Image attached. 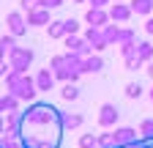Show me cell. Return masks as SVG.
<instances>
[{"instance_id":"obj_1","label":"cell","mask_w":153,"mask_h":148,"mask_svg":"<svg viewBox=\"0 0 153 148\" xmlns=\"http://www.w3.org/2000/svg\"><path fill=\"white\" fill-rule=\"evenodd\" d=\"M6 90L8 93H14L16 99H22V102H33L36 93H38V85H36V77H30L27 71H16V69H8L6 74Z\"/></svg>"},{"instance_id":"obj_2","label":"cell","mask_w":153,"mask_h":148,"mask_svg":"<svg viewBox=\"0 0 153 148\" xmlns=\"http://www.w3.org/2000/svg\"><path fill=\"white\" fill-rule=\"evenodd\" d=\"M49 69L55 71V77H57V80H63V82H76V80L82 77V71H79V69H74V66L66 61V52L55 55V58L49 61Z\"/></svg>"},{"instance_id":"obj_3","label":"cell","mask_w":153,"mask_h":148,"mask_svg":"<svg viewBox=\"0 0 153 148\" xmlns=\"http://www.w3.org/2000/svg\"><path fill=\"white\" fill-rule=\"evenodd\" d=\"M33 49L30 47H11L8 49V63H11V69H16V71H27L30 66H33Z\"/></svg>"},{"instance_id":"obj_4","label":"cell","mask_w":153,"mask_h":148,"mask_svg":"<svg viewBox=\"0 0 153 148\" xmlns=\"http://www.w3.org/2000/svg\"><path fill=\"white\" fill-rule=\"evenodd\" d=\"M6 28H8V33H14L16 39L19 36H25L27 33V16L22 14V11H11V14H6Z\"/></svg>"},{"instance_id":"obj_5","label":"cell","mask_w":153,"mask_h":148,"mask_svg":"<svg viewBox=\"0 0 153 148\" xmlns=\"http://www.w3.org/2000/svg\"><path fill=\"white\" fill-rule=\"evenodd\" d=\"M63 47H66V49H71V52L85 55V58H88L90 52H96V49L88 44V39H85V36H79V33H68L66 39H63Z\"/></svg>"},{"instance_id":"obj_6","label":"cell","mask_w":153,"mask_h":148,"mask_svg":"<svg viewBox=\"0 0 153 148\" xmlns=\"http://www.w3.org/2000/svg\"><path fill=\"white\" fill-rule=\"evenodd\" d=\"M85 39H88V44L96 49V52H101V49H107L109 47V39L104 36V28H96V25H88V30L82 33Z\"/></svg>"},{"instance_id":"obj_7","label":"cell","mask_w":153,"mask_h":148,"mask_svg":"<svg viewBox=\"0 0 153 148\" xmlns=\"http://www.w3.org/2000/svg\"><path fill=\"white\" fill-rule=\"evenodd\" d=\"M49 11H52V8H44V6H33V8L27 11V25H30V28H47V25L52 22Z\"/></svg>"},{"instance_id":"obj_8","label":"cell","mask_w":153,"mask_h":148,"mask_svg":"<svg viewBox=\"0 0 153 148\" xmlns=\"http://www.w3.org/2000/svg\"><path fill=\"white\" fill-rule=\"evenodd\" d=\"M109 16H112V22H128L131 16H134V8H131V3L115 0V3L109 6Z\"/></svg>"},{"instance_id":"obj_9","label":"cell","mask_w":153,"mask_h":148,"mask_svg":"<svg viewBox=\"0 0 153 148\" xmlns=\"http://www.w3.org/2000/svg\"><path fill=\"white\" fill-rule=\"evenodd\" d=\"M85 22H88V25H96V28H104L107 22H112L109 8H96V6H90V8L85 11Z\"/></svg>"},{"instance_id":"obj_10","label":"cell","mask_w":153,"mask_h":148,"mask_svg":"<svg viewBox=\"0 0 153 148\" xmlns=\"http://www.w3.org/2000/svg\"><path fill=\"white\" fill-rule=\"evenodd\" d=\"M118 115H120L118 107L109 104V102L99 107V123H101V126H115V123H118Z\"/></svg>"},{"instance_id":"obj_11","label":"cell","mask_w":153,"mask_h":148,"mask_svg":"<svg viewBox=\"0 0 153 148\" xmlns=\"http://www.w3.org/2000/svg\"><path fill=\"white\" fill-rule=\"evenodd\" d=\"M115 137H118V143L123 148H128V145H134V143L140 140V132L131 129V126H118V129H115Z\"/></svg>"},{"instance_id":"obj_12","label":"cell","mask_w":153,"mask_h":148,"mask_svg":"<svg viewBox=\"0 0 153 148\" xmlns=\"http://www.w3.org/2000/svg\"><path fill=\"white\" fill-rule=\"evenodd\" d=\"M55 71L52 69H38V74H36V85H38V90H52L55 88Z\"/></svg>"},{"instance_id":"obj_13","label":"cell","mask_w":153,"mask_h":148,"mask_svg":"<svg viewBox=\"0 0 153 148\" xmlns=\"http://www.w3.org/2000/svg\"><path fill=\"white\" fill-rule=\"evenodd\" d=\"M104 69V58L99 52H90L88 58H85V63H82V74H96V71H101Z\"/></svg>"},{"instance_id":"obj_14","label":"cell","mask_w":153,"mask_h":148,"mask_svg":"<svg viewBox=\"0 0 153 148\" xmlns=\"http://www.w3.org/2000/svg\"><path fill=\"white\" fill-rule=\"evenodd\" d=\"M19 102H22V99H16L14 93H8V90L0 96V107H3V113H19Z\"/></svg>"},{"instance_id":"obj_15","label":"cell","mask_w":153,"mask_h":148,"mask_svg":"<svg viewBox=\"0 0 153 148\" xmlns=\"http://www.w3.org/2000/svg\"><path fill=\"white\" fill-rule=\"evenodd\" d=\"M82 123L79 113H60V129H76Z\"/></svg>"},{"instance_id":"obj_16","label":"cell","mask_w":153,"mask_h":148,"mask_svg":"<svg viewBox=\"0 0 153 148\" xmlns=\"http://www.w3.org/2000/svg\"><path fill=\"white\" fill-rule=\"evenodd\" d=\"M25 121H22V115L19 113H6V132H11V135H19V126H22Z\"/></svg>"},{"instance_id":"obj_17","label":"cell","mask_w":153,"mask_h":148,"mask_svg":"<svg viewBox=\"0 0 153 148\" xmlns=\"http://www.w3.org/2000/svg\"><path fill=\"white\" fill-rule=\"evenodd\" d=\"M120 33H123V28L118 25V22H107L104 25V36H107V39H109V44H120Z\"/></svg>"},{"instance_id":"obj_18","label":"cell","mask_w":153,"mask_h":148,"mask_svg":"<svg viewBox=\"0 0 153 148\" xmlns=\"http://www.w3.org/2000/svg\"><path fill=\"white\" fill-rule=\"evenodd\" d=\"M131 8H134V14L150 16V14H153V0H131Z\"/></svg>"},{"instance_id":"obj_19","label":"cell","mask_w":153,"mask_h":148,"mask_svg":"<svg viewBox=\"0 0 153 148\" xmlns=\"http://www.w3.org/2000/svg\"><path fill=\"white\" fill-rule=\"evenodd\" d=\"M99 148H123V145L118 143L115 132H104V135H99Z\"/></svg>"},{"instance_id":"obj_20","label":"cell","mask_w":153,"mask_h":148,"mask_svg":"<svg viewBox=\"0 0 153 148\" xmlns=\"http://www.w3.org/2000/svg\"><path fill=\"white\" fill-rule=\"evenodd\" d=\"M47 30H49V39H63V36H66V25H63V19H52V22L47 25Z\"/></svg>"},{"instance_id":"obj_21","label":"cell","mask_w":153,"mask_h":148,"mask_svg":"<svg viewBox=\"0 0 153 148\" xmlns=\"http://www.w3.org/2000/svg\"><path fill=\"white\" fill-rule=\"evenodd\" d=\"M60 96H63L66 102L79 99V88H76V82H63V88H60Z\"/></svg>"},{"instance_id":"obj_22","label":"cell","mask_w":153,"mask_h":148,"mask_svg":"<svg viewBox=\"0 0 153 148\" xmlns=\"http://www.w3.org/2000/svg\"><path fill=\"white\" fill-rule=\"evenodd\" d=\"M137 52H140V58H142L145 63L153 61V44H150V41H140V44H137Z\"/></svg>"},{"instance_id":"obj_23","label":"cell","mask_w":153,"mask_h":148,"mask_svg":"<svg viewBox=\"0 0 153 148\" xmlns=\"http://www.w3.org/2000/svg\"><path fill=\"white\" fill-rule=\"evenodd\" d=\"M140 137L148 140V143L153 140V118H145V121L140 123Z\"/></svg>"},{"instance_id":"obj_24","label":"cell","mask_w":153,"mask_h":148,"mask_svg":"<svg viewBox=\"0 0 153 148\" xmlns=\"http://www.w3.org/2000/svg\"><path fill=\"white\" fill-rule=\"evenodd\" d=\"M137 44H140L137 39H134V41H123L120 44V55H123V58H134V55H140L137 52Z\"/></svg>"},{"instance_id":"obj_25","label":"cell","mask_w":153,"mask_h":148,"mask_svg":"<svg viewBox=\"0 0 153 148\" xmlns=\"http://www.w3.org/2000/svg\"><path fill=\"white\" fill-rule=\"evenodd\" d=\"M79 148H99V135H93V132L82 135L79 137Z\"/></svg>"},{"instance_id":"obj_26","label":"cell","mask_w":153,"mask_h":148,"mask_svg":"<svg viewBox=\"0 0 153 148\" xmlns=\"http://www.w3.org/2000/svg\"><path fill=\"white\" fill-rule=\"evenodd\" d=\"M123 63H126V69L128 71H137V69H142V58H140V55H134V58H123Z\"/></svg>"},{"instance_id":"obj_27","label":"cell","mask_w":153,"mask_h":148,"mask_svg":"<svg viewBox=\"0 0 153 148\" xmlns=\"http://www.w3.org/2000/svg\"><path fill=\"white\" fill-rule=\"evenodd\" d=\"M140 93H142L140 82H128V85H126V96H128V99H140Z\"/></svg>"},{"instance_id":"obj_28","label":"cell","mask_w":153,"mask_h":148,"mask_svg":"<svg viewBox=\"0 0 153 148\" xmlns=\"http://www.w3.org/2000/svg\"><path fill=\"white\" fill-rule=\"evenodd\" d=\"M63 25H66V36L68 33H79V22H76V19H63ZM66 36H63V39H66Z\"/></svg>"},{"instance_id":"obj_29","label":"cell","mask_w":153,"mask_h":148,"mask_svg":"<svg viewBox=\"0 0 153 148\" xmlns=\"http://www.w3.org/2000/svg\"><path fill=\"white\" fill-rule=\"evenodd\" d=\"M134 39H137V36H134V30H131V28H123V33H120V44H123V41H134Z\"/></svg>"},{"instance_id":"obj_30","label":"cell","mask_w":153,"mask_h":148,"mask_svg":"<svg viewBox=\"0 0 153 148\" xmlns=\"http://www.w3.org/2000/svg\"><path fill=\"white\" fill-rule=\"evenodd\" d=\"M90 6H96V8H109L112 6V0H88Z\"/></svg>"},{"instance_id":"obj_31","label":"cell","mask_w":153,"mask_h":148,"mask_svg":"<svg viewBox=\"0 0 153 148\" xmlns=\"http://www.w3.org/2000/svg\"><path fill=\"white\" fill-rule=\"evenodd\" d=\"M33 6H38V0H19V8L22 11H30Z\"/></svg>"},{"instance_id":"obj_32","label":"cell","mask_w":153,"mask_h":148,"mask_svg":"<svg viewBox=\"0 0 153 148\" xmlns=\"http://www.w3.org/2000/svg\"><path fill=\"white\" fill-rule=\"evenodd\" d=\"M8 69H11V63H6V61H0V77H6V74H8Z\"/></svg>"},{"instance_id":"obj_33","label":"cell","mask_w":153,"mask_h":148,"mask_svg":"<svg viewBox=\"0 0 153 148\" xmlns=\"http://www.w3.org/2000/svg\"><path fill=\"white\" fill-rule=\"evenodd\" d=\"M6 135V115H0V137Z\"/></svg>"},{"instance_id":"obj_34","label":"cell","mask_w":153,"mask_h":148,"mask_svg":"<svg viewBox=\"0 0 153 148\" xmlns=\"http://www.w3.org/2000/svg\"><path fill=\"white\" fill-rule=\"evenodd\" d=\"M145 30H148V33L153 36V16H150V19H148V22H145Z\"/></svg>"},{"instance_id":"obj_35","label":"cell","mask_w":153,"mask_h":148,"mask_svg":"<svg viewBox=\"0 0 153 148\" xmlns=\"http://www.w3.org/2000/svg\"><path fill=\"white\" fill-rule=\"evenodd\" d=\"M6 55H8V49H6L3 44H0V61H6Z\"/></svg>"},{"instance_id":"obj_36","label":"cell","mask_w":153,"mask_h":148,"mask_svg":"<svg viewBox=\"0 0 153 148\" xmlns=\"http://www.w3.org/2000/svg\"><path fill=\"white\" fill-rule=\"evenodd\" d=\"M148 74H150V77H153V61H150V66H148Z\"/></svg>"},{"instance_id":"obj_37","label":"cell","mask_w":153,"mask_h":148,"mask_svg":"<svg viewBox=\"0 0 153 148\" xmlns=\"http://www.w3.org/2000/svg\"><path fill=\"white\" fill-rule=\"evenodd\" d=\"M71 3H88V0H71Z\"/></svg>"},{"instance_id":"obj_38","label":"cell","mask_w":153,"mask_h":148,"mask_svg":"<svg viewBox=\"0 0 153 148\" xmlns=\"http://www.w3.org/2000/svg\"><path fill=\"white\" fill-rule=\"evenodd\" d=\"M150 102H153V90H150Z\"/></svg>"},{"instance_id":"obj_39","label":"cell","mask_w":153,"mask_h":148,"mask_svg":"<svg viewBox=\"0 0 153 148\" xmlns=\"http://www.w3.org/2000/svg\"><path fill=\"white\" fill-rule=\"evenodd\" d=\"M112 3H115V0H112Z\"/></svg>"}]
</instances>
